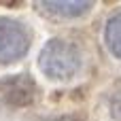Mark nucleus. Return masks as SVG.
<instances>
[{
  "label": "nucleus",
  "mask_w": 121,
  "mask_h": 121,
  "mask_svg": "<svg viewBox=\"0 0 121 121\" xmlns=\"http://www.w3.org/2000/svg\"><path fill=\"white\" fill-rule=\"evenodd\" d=\"M40 68L53 81H68L81 70V49L68 38H51L40 51Z\"/></svg>",
  "instance_id": "1"
},
{
  "label": "nucleus",
  "mask_w": 121,
  "mask_h": 121,
  "mask_svg": "<svg viewBox=\"0 0 121 121\" xmlns=\"http://www.w3.org/2000/svg\"><path fill=\"white\" fill-rule=\"evenodd\" d=\"M28 49H30L28 28L13 17H0V64L19 62Z\"/></svg>",
  "instance_id": "2"
},
{
  "label": "nucleus",
  "mask_w": 121,
  "mask_h": 121,
  "mask_svg": "<svg viewBox=\"0 0 121 121\" xmlns=\"http://www.w3.org/2000/svg\"><path fill=\"white\" fill-rule=\"evenodd\" d=\"M40 11L55 19H72L81 17L91 9V2H79V0H66V2H38Z\"/></svg>",
  "instance_id": "3"
},
{
  "label": "nucleus",
  "mask_w": 121,
  "mask_h": 121,
  "mask_svg": "<svg viewBox=\"0 0 121 121\" xmlns=\"http://www.w3.org/2000/svg\"><path fill=\"white\" fill-rule=\"evenodd\" d=\"M104 40H106L108 51L121 60V13L108 19V23L104 28Z\"/></svg>",
  "instance_id": "4"
}]
</instances>
